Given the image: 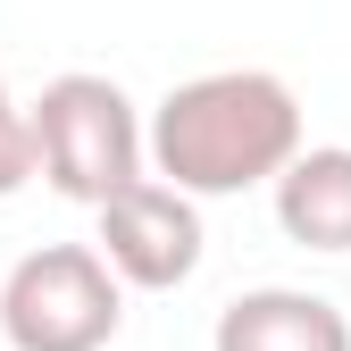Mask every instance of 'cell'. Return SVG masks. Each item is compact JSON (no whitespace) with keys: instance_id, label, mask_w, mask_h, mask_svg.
<instances>
[{"instance_id":"obj_6","label":"cell","mask_w":351,"mask_h":351,"mask_svg":"<svg viewBox=\"0 0 351 351\" xmlns=\"http://www.w3.org/2000/svg\"><path fill=\"white\" fill-rule=\"evenodd\" d=\"M276 226L301 251H351V151L343 143L293 151V167L276 176Z\"/></svg>"},{"instance_id":"obj_5","label":"cell","mask_w":351,"mask_h":351,"mask_svg":"<svg viewBox=\"0 0 351 351\" xmlns=\"http://www.w3.org/2000/svg\"><path fill=\"white\" fill-rule=\"evenodd\" d=\"M209 351H351V318L326 293L259 285V293H234L226 310H217Z\"/></svg>"},{"instance_id":"obj_4","label":"cell","mask_w":351,"mask_h":351,"mask_svg":"<svg viewBox=\"0 0 351 351\" xmlns=\"http://www.w3.org/2000/svg\"><path fill=\"white\" fill-rule=\"evenodd\" d=\"M101 251L109 268L134 285V293H176L193 268H201V209L184 184H167V176H134L125 193H109L101 209Z\"/></svg>"},{"instance_id":"obj_3","label":"cell","mask_w":351,"mask_h":351,"mask_svg":"<svg viewBox=\"0 0 351 351\" xmlns=\"http://www.w3.org/2000/svg\"><path fill=\"white\" fill-rule=\"evenodd\" d=\"M34 151H42V176H51V193L101 209L109 193H125L151 159V134L134 101L117 93L109 75H51L34 101Z\"/></svg>"},{"instance_id":"obj_1","label":"cell","mask_w":351,"mask_h":351,"mask_svg":"<svg viewBox=\"0 0 351 351\" xmlns=\"http://www.w3.org/2000/svg\"><path fill=\"white\" fill-rule=\"evenodd\" d=\"M301 151V101L268 67H217L176 84L151 117V167L193 201H226L251 184H276Z\"/></svg>"},{"instance_id":"obj_7","label":"cell","mask_w":351,"mask_h":351,"mask_svg":"<svg viewBox=\"0 0 351 351\" xmlns=\"http://www.w3.org/2000/svg\"><path fill=\"white\" fill-rule=\"evenodd\" d=\"M42 176V151H34V109H17L9 101V75H0V201L9 193H25Z\"/></svg>"},{"instance_id":"obj_2","label":"cell","mask_w":351,"mask_h":351,"mask_svg":"<svg viewBox=\"0 0 351 351\" xmlns=\"http://www.w3.org/2000/svg\"><path fill=\"white\" fill-rule=\"evenodd\" d=\"M125 326V276L101 243H42L0 285L9 351H109Z\"/></svg>"}]
</instances>
